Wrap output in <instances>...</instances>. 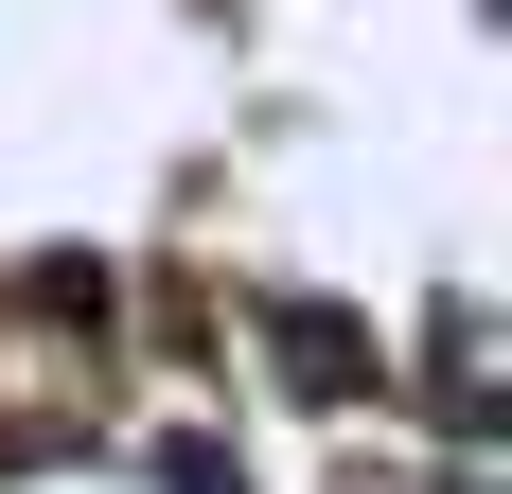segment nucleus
I'll list each match as a JSON object with an SVG mask.
<instances>
[{"label": "nucleus", "instance_id": "nucleus-1", "mask_svg": "<svg viewBox=\"0 0 512 494\" xmlns=\"http://www.w3.org/2000/svg\"><path fill=\"white\" fill-rule=\"evenodd\" d=\"M283 353H301V389H354L371 336H354V318H318V300H283Z\"/></svg>", "mask_w": 512, "mask_h": 494}]
</instances>
